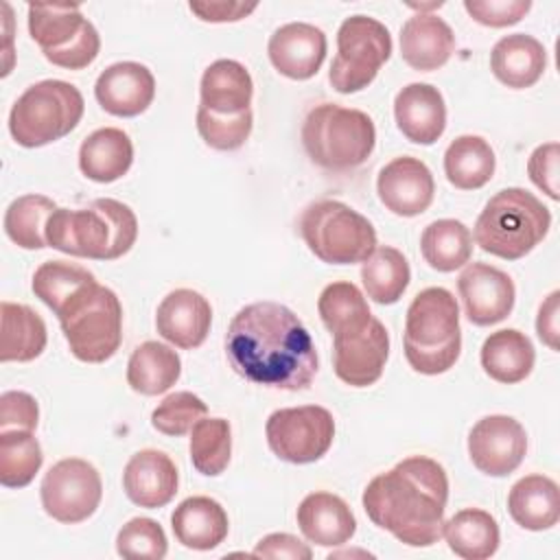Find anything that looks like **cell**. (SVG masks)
<instances>
[{"label":"cell","instance_id":"6da1fadb","mask_svg":"<svg viewBox=\"0 0 560 560\" xmlns=\"http://www.w3.org/2000/svg\"><path fill=\"white\" fill-rule=\"evenodd\" d=\"M225 354L243 378L287 392L308 389L319 368L311 332L278 302L243 306L228 326Z\"/></svg>","mask_w":560,"mask_h":560},{"label":"cell","instance_id":"7a4b0ae2","mask_svg":"<svg viewBox=\"0 0 560 560\" xmlns=\"http://www.w3.org/2000/svg\"><path fill=\"white\" fill-rule=\"evenodd\" d=\"M368 518L409 547H431L442 536L448 477L442 464L411 455L376 475L363 490Z\"/></svg>","mask_w":560,"mask_h":560},{"label":"cell","instance_id":"3957f363","mask_svg":"<svg viewBox=\"0 0 560 560\" xmlns=\"http://www.w3.org/2000/svg\"><path fill=\"white\" fill-rule=\"evenodd\" d=\"M138 238L133 210L116 199H94L88 208H57L46 225L48 247L77 258L116 260Z\"/></svg>","mask_w":560,"mask_h":560},{"label":"cell","instance_id":"277c9868","mask_svg":"<svg viewBox=\"0 0 560 560\" xmlns=\"http://www.w3.org/2000/svg\"><path fill=\"white\" fill-rule=\"evenodd\" d=\"M462 352L459 308L444 287L422 289L405 315V359L427 376L448 372Z\"/></svg>","mask_w":560,"mask_h":560},{"label":"cell","instance_id":"5b68a950","mask_svg":"<svg viewBox=\"0 0 560 560\" xmlns=\"http://www.w3.org/2000/svg\"><path fill=\"white\" fill-rule=\"evenodd\" d=\"M551 212L525 188H503L483 206L475 223V243L503 260L529 254L549 232Z\"/></svg>","mask_w":560,"mask_h":560},{"label":"cell","instance_id":"8992f818","mask_svg":"<svg viewBox=\"0 0 560 560\" xmlns=\"http://www.w3.org/2000/svg\"><path fill=\"white\" fill-rule=\"evenodd\" d=\"M302 144L311 162L319 168L346 173L372 155L376 127L361 109L322 103L304 118Z\"/></svg>","mask_w":560,"mask_h":560},{"label":"cell","instance_id":"52a82bcc","mask_svg":"<svg viewBox=\"0 0 560 560\" xmlns=\"http://www.w3.org/2000/svg\"><path fill=\"white\" fill-rule=\"evenodd\" d=\"M83 109V96L72 83L44 79L18 96L9 114V131L20 147L37 149L68 136Z\"/></svg>","mask_w":560,"mask_h":560},{"label":"cell","instance_id":"ba28073f","mask_svg":"<svg viewBox=\"0 0 560 560\" xmlns=\"http://www.w3.org/2000/svg\"><path fill=\"white\" fill-rule=\"evenodd\" d=\"M298 228L315 258L328 265L363 262L376 249L374 225L337 199L308 203Z\"/></svg>","mask_w":560,"mask_h":560},{"label":"cell","instance_id":"9c48e42d","mask_svg":"<svg viewBox=\"0 0 560 560\" xmlns=\"http://www.w3.org/2000/svg\"><path fill=\"white\" fill-rule=\"evenodd\" d=\"M70 352L83 363H103L122 341V306L118 295L94 282L81 291L59 315Z\"/></svg>","mask_w":560,"mask_h":560},{"label":"cell","instance_id":"30bf717a","mask_svg":"<svg viewBox=\"0 0 560 560\" xmlns=\"http://www.w3.org/2000/svg\"><path fill=\"white\" fill-rule=\"evenodd\" d=\"M389 55L392 35L387 26L370 15H350L337 31V55L328 81L339 94L359 92L376 79Z\"/></svg>","mask_w":560,"mask_h":560},{"label":"cell","instance_id":"8fae6325","mask_svg":"<svg viewBox=\"0 0 560 560\" xmlns=\"http://www.w3.org/2000/svg\"><path fill=\"white\" fill-rule=\"evenodd\" d=\"M265 433L269 448L282 462L313 464L328 453L335 438V420L319 405L284 407L267 418Z\"/></svg>","mask_w":560,"mask_h":560},{"label":"cell","instance_id":"7c38bea8","mask_svg":"<svg viewBox=\"0 0 560 560\" xmlns=\"http://www.w3.org/2000/svg\"><path fill=\"white\" fill-rule=\"evenodd\" d=\"M44 512L66 525L88 521L103 497L98 470L81 457L59 459L48 468L39 486Z\"/></svg>","mask_w":560,"mask_h":560},{"label":"cell","instance_id":"4fadbf2b","mask_svg":"<svg viewBox=\"0 0 560 560\" xmlns=\"http://www.w3.org/2000/svg\"><path fill=\"white\" fill-rule=\"evenodd\" d=\"M525 453L527 433L512 416H486L468 433L470 462L488 477H505L514 472L525 459Z\"/></svg>","mask_w":560,"mask_h":560},{"label":"cell","instance_id":"5bb4252c","mask_svg":"<svg viewBox=\"0 0 560 560\" xmlns=\"http://www.w3.org/2000/svg\"><path fill=\"white\" fill-rule=\"evenodd\" d=\"M389 357V335L381 319L372 315L370 324L346 337H332L335 374L350 387L374 385Z\"/></svg>","mask_w":560,"mask_h":560},{"label":"cell","instance_id":"9a60e30c","mask_svg":"<svg viewBox=\"0 0 560 560\" xmlns=\"http://www.w3.org/2000/svg\"><path fill=\"white\" fill-rule=\"evenodd\" d=\"M459 298L466 317L475 326H492L503 322L516 300L512 278L486 262H470L457 278Z\"/></svg>","mask_w":560,"mask_h":560},{"label":"cell","instance_id":"2e32d148","mask_svg":"<svg viewBox=\"0 0 560 560\" xmlns=\"http://www.w3.org/2000/svg\"><path fill=\"white\" fill-rule=\"evenodd\" d=\"M376 192L389 212L398 217H418L433 203L435 182L422 160L400 155L381 168Z\"/></svg>","mask_w":560,"mask_h":560},{"label":"cell","instance_id":"e0dca14e","mask_svg":"<svg viewBox=\"0 0 560 560\" xmlns=\"http://www.w3.org/2000/svg\"><path fill=\"white\" fill-rule=\"evenodd\" d=\"M326 35L306 22H289L269 37L267 52L273 68L293 81H306L317 74L326 59Z\"/></svg>","mask_w":560,"mask_h":560},{"label":"cell","instance_id":"ac0fdd59","mask_svg":"<svg viewBox=\"0 0 560 560\" xmlns=\"http://www.w3.org/2000/svg\"><path fill=\"white\" fill-rule=\"evenodd\" d=\"M94 96L107 114L133 118L147 112V107L153 103L155 77L138 61H118L98 74Z\"/></svg>","mask_w":560,"mask_h":560},{"label":"cell","instance_id":"d6986e66","mask_svg":"<svg viewBox=\"0 0 560 560\" xmlns=\"http://www.w3.org/2000/svg\"><path fill=\"white\" fill-rule=\"evenodd\" d=\"M212 324L210 302L192 289L171 291L155 311V328L168 343L192 350L199 348Z\"/></svg>","mask_w":560,"mask_h":560},{"label":"cell","instance_id":"ffe728a7","mask_svg":"<svg viewBox=\"0 0 560 560\" xmlns=\"http://www.w3.org/2000/svg\"><path fill=\"white\" fill-rule=\"evenodd\" d=\"M179 475L173 459L158 448H142L129 457L122 470V488L131 503L158 510L173 501Z\"/></svg>","mask_w":560,"mask_h":560},{"label":"cell","instance_id":"44dd1931","mask_svg":"<svg viewBox=\"0 0 560 560\" xmlns=\"http://www.w3.org/2000/svg\"><path fill=\"white\" fill-rule=\"evenodd\" d=\"M400 133L416 144H433L446 129V103L431 83H409L394 98Z\"/></svg>","mask_w":560,"mask_h":560},{"label":"cell","instance_id":"7402d4cb","mask_svg":"<svg viewBox=\"0 0 560 560\" xmlns=\"http://www.w3.org/2000/svg\"><path fill=\"white\" fill-rule=\"evenodd\" d=\"M295 518L304 538L319 547L346 545L357 532V521L348 503L324 490L306 494L298 505Z\"/></svg>","mask_w":560,"mask_h":560},{"label":"cell","instance_id":"603a6c76","mask_svg":"<svg viewBox=\"0 0 560 560\" xmlns=\"http://www.w3.org/2000/svg\"><path fill=\"white\" fill-rule=\"evenodd\" d=\"M453 50L455 35L435 13H416L400 28V57L418 72L442 68L451 59Z\"/></svg>","mask_w":560,"mask_h":560},{"label":"cell","instance_id":"cb8c5ba5","mask_svg":"<svg viewBox=\"0 0 560 560\" xmlns=\"http://www.w3.org/2000/svg\"><path fill=\"white\" fill-rule=\"evenodd\" d=\"M201 107L219 116H238L252 109L254 81L247 68L234 59L212 61L199 83Z\"/></svg>","mask_w":560,"mask_h":560},{"label":"cell","instance_id":"d4e9b609","mask_svg":"<svg viewBox=\"0 0 560 560\" xmlns=\"http://www.w3.org/2000/svg\"><path fill=\"white\" fill-rule=\"evenodd\" d=\"M547 50L545 46L525 33H512L501 37L490 52L492 74L512 90L532 88L545 72Z\"/></svg>","mask_w":560,"mask_h":560},{"label":"cell","instance_id":"484cf974","mask_svg":"<svg viewBox=\"0 0 560 560\" xmlns=\"http://www.w3.org/2000/svg\"><path fill=\"white\" fill-rule=\"evenodd\" d=\"M171 527L184 547L210 551L225 540L230 523L219 501L210 497H188L173 510Z\"/></svg>","mask_w":560,"mask_h":560},{"label":"cell","instance_id":"4316f807","mask_svg":"<svg viewBox=\"0 0 560 560\" xmlns=\"http://www.w3.org/2000/svg\"><path fill=\"white\" fill-rule=\"evenodd\" d=\"M133 164L131 138L118 127H103L92 131L79 149L81 173L98 184L120 179Z\"/></svg>","mask_w":560,"mask_h":560},{"label":"cell","instance_id":"83f0119b","mask_svg":"<svg viewBox=\"0 0 560 560\" xmlns=\"http://www.w3.org/2000/svg\"><path fill=\"white\" fill-rule=\"evenodd\" d=\"M508 512L523 529H551L560 518L558 483L547 475L521 477L510 488Z\"/></svg>","mask_w":560,"mask_h":560},{"label":"cell","instance_id":"f1b7e54d","mask_svg":"<svg viewBox=\"0 0 560 560\" xmlns=\"http://www.w3.org/2000/svg\"><path fill=\"white\" fill-rule=\"evenodd\" d=\"M536 352L529 337L516 328H503L486 337L481 346L483 372L505 385L525 381L534 370Z\"/></svg>","mask_w":560,"mask_h":560},{"label":"cell","instance_id":"f546056e","mask_svg":"<svg viewBox=\"0 0 560 560\" xmlns=\"http://www.w3.org/2000/svg\"><path fill=\"white\" fill-rule=\"evenodd\" d=\"M0 322H2V343H0V361H18L26 363L37 359L48 341L44 319L26 304L2 302L0 304Z\"/></svg>","mask_w":560,"mask_h":560},{"label":"cell","instance_id":"4dcf8cb0","mask_svg":"<svg viewBox=\"0 0 560 560\" xmlns=\"http://www.w3.org/2000/svg\"><path fill=\"white\" fill-rule=\"evenodd\" d=\"M182 374L179 354L160 341L140 343L127 363V383L142 396H158L168 392Z\"/></svg>","mask_w":560,"mask_h":560},{"label":"cell","instance_id":"1f68e13d","mask_svg":"<svg viewBox=\"0 0 560 560\" xmlns=\"http://www.w3.org/2000/svg\"><path fill=\"white\" fill-rule=\"evenodd\" d=\"M442 536L448 549L464 560H486L499 549V525L494 516L479 508L455 512L444 525Z\"/></svg>","mask_w":560,"mask_h":560},{"label":"cell","instance_id":"d6a6232c","mask_svg":"<svg viewBox=\"0 0 560 560\" xmlns=\"http://www.w3.org/2000/svg\"><path fill=\"white\" fill-rule=\"evenodd\" d=\"M497 158L481 136H459L444 151L446 179L459 190H477L494 175Z\"/></svg>","mask_w":560,"mask_h":560},{"label":"cell","instance_id":"836d02e7","mask_svg":"<svg viewBox=\"0 0 560 560\" xmlns=\"http://www.w3.org/2000/svg\"><path fill=\"white\" fill-rule=\"evenodd\" d=\"M424 262L442 273L464 267L472 256V234L457 219H438L420 236Z\"/></svg>","mask_w":560,"mask_h":560},{"label":"cell","instance_id":"e575fe53","mask_svg":"<svg viewBox=\"0 0 560 560\" xmlns=\"http://www.w3.org/2000/svg\"><path fill=\"white\" fill-rule=\"evenodd\" d=\"M361 280L368 298L376 304H396L409 287L411 269L402 252L381 245L363 260Z\"/></svg>","mask_w":560,"mask_h":560},{"label":"cell","instance_id":"d590c367","mask_svg":"<svg viewBox=\"0 0 560 560\" xmlns=\"http://www.w3.org/2000/svg\"><path fill=\"white\" fill-rule=\"evenodd\" d=\"M317 311L332 337L354 335L372 319L365 295L352 282H332L324 287L317 300Z\"/></svg>","mask_w":560,"mask_h":560},{"label":"cell","instance_id":"8d00e7d4","mask_svg":"<svg viewBox=\"0 0 560 560\" xmlns=\"http://www.w3.org/2000/svg\"><path fill=\"white\" fill-rule=\"evenodd\" d=\"M94 282V273L81 265L66 260H46L33 273V293L55 315H59L81 291H85Z\"/></svg>","mask_w":560,"mask_h":560},{"label":"cell","instance_id":"74e56055","mask_svg":"<svg viewBox=\"0 0 560 560\" xmlns=\"http://www.w3.org/2000/svg\"><path fill=\"white\" fill-rule=\"evenodd\" d=\"M85 22L79 4H28V33L44 55L66 48Z\"/></svg>","mask_w":560,"mask_h":560},{"label":"cell","instance_id":"f35d334b","mask_svg":"<svg viewBox=\"0 0 560 560\" xmlns=\"http://www.w3.org/2000/svg\"><path fill=\"white\" fill-rule=\"evenodd\" d=\"M55 210V201L46 195H22L4 212V232L22 249L48 247L46 225Z\"/></svg>","mask_w":560,"mask_h":560},{"label":"cell","instance_id":"ab89813d","mask_svg":"<svg viewBox=\"0 0 560 560\" xmlns=\"http://www.w3.org/2000/svg\"><path fill=\"white\" fill-rule=\"evenodd\" d=\"M44 462L42 446L33 431H0V483L4 488H24L39 472Z\"/></svg>","mask_w":560,"mask_h":560},{"label":"cell","instance_id":"60d3db41","mask_svg":"<svg viewBox=\"0 0 560 560\" xmlns=\"http://www.w3.org/2000/svg\"><path fill=\"white\" fill-rule=\"evenodd\" d=\"M232 455V429L225 418H201L190 429V462L206 477L221 475Z\"/></svg>","mask_w":560,"mask_h":560},{"label":"cell","instance_id":"b9f144b4","mask_svg":"<svg viewBox=\"0 0 560 560\" xmlns=\"http://www.w3.org/2000/svg\"><path fill=\"white\" fill-rule=\"evenodd\" d=\"M116 551L129 560H162L168 551L166 534L158 521L136 516L120 527L116 536Z\"/></svg>","mask_w":560,"mask_h":560},{"label":"cell","instance_id":"7bdbcfd3","mask_svg":"<svg viewBox=\"0 0 560 560\" xmlns=\"http://www.w3.org/2000/svg\"><path fill=\"white\" fill-rule=\"evenodd\" d=\"M254 127L252 109L238 116H219L201 105L197 107V131L203 142L217 151H236L245 144Z\"/></svg>","mask_w":560,"mask_h":560},{"label":"cell","instance_id":"ee69618b","mask_svg":"<svg viewBox=\"0 0 560 560\" xmlns=\"http://www.w3.org/2000/svg\"><path fill=\"white\" fill-rule=\"evenodd\" d=\"M208 413L206 402L192 392L168 394L151 413V427L164 435L188 433Z\"/></svg>","mask_w":560,"mask_h":560},{"label":"cell","instance_id":"f6af8a7d","mask_svg":"<svg viewBox=\"0 0 560 560\" xmlns=\"http://www.w3.org/2000/svg\"><path fill=\"white\" fill-rule=\"evenodd\" d=\"M468 15L490 28H503L521 22L532 9L529 0H464Z\"/></svg>","mask_w":560,"mask_h":560},{"label":"cell","instance_id":"bcb514c9","mask_svg":"<svg viewBox=\"0 0 560 560\" xmlns=\"http://www.w3.org/2000/svg\"><path fill=\"white\" fill-rule=\"evenodd\" d=\"M98 50H101L98 31L88 20L85 26L81 28V33L66 48L48 52L44 57L52 66H59V68H66V70H83V68H88L98 57Z\"/></svg>","mask_w":560,"mask_h":560},{"label":"cell","instance_id":"7dc6e473","mask_svg":"<svg viewBox=\"0 0 560 560\" xmlns=\"http://www.w3.org/2000/svg\"><path fill=\"white\" fill-rule=\"evenodd\" d=\"M39 420L37 400L20 389L2 392L0 396V431L7 429H24L35 431Z\"/></svg>","mask_w":560,"mask_h":560},{"label":"cell","instance_id":"c3c4849f","mask_svg":"<svg viewBox=\"0 0 560 560\" xmlns=\"http://www.w3.org/2000/svg\"><path fill=\"white\" fill-rule=\"evenodd\" d=\"M558 160H560V144L558 142H545V144L536 147L532 151L529 160H527L529 179L553 201L560 197Z\"/></svg>","mask_w":560,"mask_h":560},{"label":"cell","instance_id":"681fc988","mask_svg":"<svg viewBox=\"0 0 560 560\" xmlns=\"http://www.w3.org/2000/svg\"><path fill=\"white\" fill-rule=\"evenodd\" d=\"M252 556L258 558H289V560H311L313 551L306 542H302L298 536L293 534H284V532H276V534H267L262 536Z\"/></svg>","mask_w":560,"mask_h":560},{"label":"cell","instance_id":"f907efd6","mask_svg":"<svg viewBox=\"0 0 560 560\" xmlns=\"http://www.w3.org/2000/svg\"><path fill=\"white\" fill-rule=\"evenodd\" d=\"M258 4L245 2H190L188 9L203 22H238L249 15Z\"/></svg>","mask_w":560,"mask_h":560},{"label":"cell","instance_id":"816d5d0a","mask_svg":"<svg viewBox=\"0 0 560 560\" xmlns=\"http://www.w3.org/2000/svg\"><path fill=\"white\" fill-rule=\"evenodd\" d=\"M536 332L545 346L558 350V335H560V291H551L547 300L538 308L536 317Z\"/></svg>","mask_w":560,"mask_h":560}]
</instances>
